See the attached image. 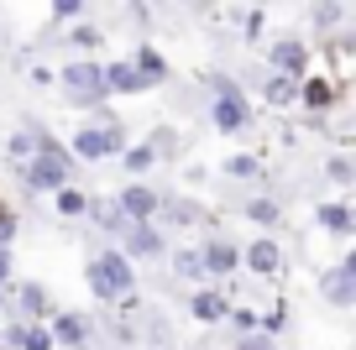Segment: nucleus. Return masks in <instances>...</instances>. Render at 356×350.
<instances>
[{
	"mask_svg": "<svg viewBox=\"0 0 356 350\" xmlns=\"http://www.w3.org/2000/svg\"><path fill=\"white\" fill-rule=\"evenodd\" d=\"M16 178H22L26 199H37V194L53 199L58 188H68L79 178V162H74V152H68V142H58L53 131H37V157L26 167H16Z\"/></svg>",
	"mask_w": 356,
	"mask_h": 350,
	"instance_id": "obj_1",
	"label": "nucleus"
},
{
	"mask_svg": "<svg viewBox=\"0 0 356 350\" xmlns=\"http://www.w3.org/2000/svg\"><path fill=\"white\" fill-rule=\"evenodd\" d=\"M84 283H89V293L100 298V303H111V308H115L121 298H131V293H136V267L121 256V246H105V251L89 256Z\"/></svg>",
	"mask_w": 356,
	"mask_h": 350,
	"instance_id": "obj_2",
	"label": "nucleus"
},
{
	"mask_svg": "<svg viewBox=\"0 0 356 350\" xmlns=\"http://www.w3.org/2000/svg\"><path fill=\"white\" fill-rule=\"evenodd\" d=\"M131 147V136H126L121 121L111 126H79L74 136H68V152H74V162H121V152Z\"/></svg>",
	"mask_w": 356,
	"mask_h": 350,
	"instance_id": "obj_3",
	"label": "nucleus"
},
{
	"mask_svg": "<svg viewBox=\"0 0 356 350\" xmlns=\"http://www.w3.org/2000/svg\"><path fill=\"white\" fill-rule=\"evenodd\" d=\"M100 58H68L63 68H58V89H63L74 105H84V110H95V105H105V78H100Z\"/></svg>",
	"mask_w": 356,
	"mask_h": 350,
	"instance_id": "obj_4",
	"label": "nucleus"
},
{
	"mask_svg": "<svg viewBox=\"0 0 356 350\" xmlns=\"http://www.w3.org/2000/svg\"><path fill=\"white\" fill-rule=\"evenodd\" d=\"M47 314H53V293H47L37 277H16V283H11V319L47 324Z\"/></svg>",
	"mask_w": 356,
	"mask_h": 350,
	"instance_id": "obj_5",
	"label": "nucleus"
},
{
	"mask_svg": "<svg viewBox=\"0 0 356 350\" xmlns=\"http://www.w3.org/2000/svg\"><path fill=\"white\" fill-rule=\"evenodd\" d=\"M267 68L293 78V84H304V78H309V42H304V37H278V42L267 47Z\"/></svg>",
	"mask_w": 356,
	"mask_h": 350,
	"instance_id": "obj_6",
	"label": "nucleus"
},
{
	"mask_svg": "<svg viewBox=\"0 0 356 350\" xmlns=\"http://www.w3.org/2000/svg\"><path fill=\"white\" fill-rule=\"evenodd\" d=\"M210 126L220 136H241L246 126H252V105H246L241 89H236V94H215L210 99Z\"/></svg>",
	"mask_w": 356,
	"mask_h": 350,
	"instance_id": "obj_7",
	"label": "nucleus"
},
{
	"mask_svg": "<svg viewBox=\"0 0 356 350\" xmlns=\"http://www.w3.org/2000/svg\"><path fill=\"white\" fill-rule=\"evenodd\" d=\"M115 204H121V215L131 219V225H152L157 209H163V194H157L152 183H126L121 194H111Z\"/></svg>",
	"mask_w": 356,
	"mask_h": 350,
	"instance_id": "obj_8",
	"label": "nucleus"
},
{
	"mask_svg": "<svg viewBox=\"0 0 356 350\" xmlns=\"http://www.w3.org/2000/svg\"><path fill=\"white\" fill-rule=\"evenodd\" d=\"M47 335H53L58 350H84L89 345V314H79V308H53V314H47Z\"/></svg>",
	"mask_w": 356,
	"mask_h": 350,
	"instance_id": "obj_9",
	"label": "nucleus"
},
{
	"mask_svg": "<svg viewBox=\"0 0 356 350\" xmlns=\"http://www.w3.org/2000/svg\"><path fill=\"white\" fill-rule=\"evenodd\" d=\"M241 267L252 277H278L283 272V246L278 235H252V241L241 246Z\"/></svg>",
	"mask_w": 356,
	"mask_h": 350,
	"instance_id": "obj_10",
	"label": "nucleus"
},
{
	"mask_svg": "<svg viewBox=\"0 0 356 350\" xmlns=\"http://www.w3.org/2000/svg\"><path fill=\"white\" fill-rule=\"evenodd\" d=\"M121 256H126V262H157V256H168V241H163V230H157V225H131V230H126V235H121Z\"/></svg>",
	"mask_w": 356,
	"mask_h": 350,
	"instance_id": "obj_11",
	"label": "nucleus"
},
{
	"mask_svg": "<svg viewBox=\"0 0 356 350\" xmlns=\"http://www.w3.org/2000/svg\"><path fill=\"white\" fill-rule=\"evenodd\" d=\"M0 350H58L47 324H26V319L6 314V329H0Z\"/></svg>",
	"mask_w": 356,
	"mask_h": 350,
	"instance_id": "obj_12",
	"label": "nucleus"
},
{
	"mask_svg": "<svg viewBox=\"0 0 356 350\" xmlns=\"http://www.w3.org/2000/svg\"><path fill=\"white\" fill-rule=\"evenodd\" d=\"M200 256H204L210 283H215V277H236V267H241V246L225 241V235H204V241H200Z\"/></svg>",
	"mask_w": 356,
	"mask_h": 350,
	"instance_id": "obj_13",
	"label": "nucleus"
},
{
	"mask_svg": "<svg viewBox=\"0 0 356 350\" xmlns=\"http://www.w3.org/2000/svg\"><path fill=\"white\" fill-rule=\"evenodd\" d=\"M189 319L194 324H225V319H231V293H220V288H194L189 293Z\"/></svg>",
	"mask_w": 356,
	"mask_h": 350,
	"instance_id": "obj_14",
	"label": "nucleus"
},
{
	"mask_svg": "<svg viewBox=\"0 0 356 350\" xmlns=\"http://www.w3.org/2000/svg\"><path fill=\"white\" fill-rule=\"evenodd\" d=\"M84 219L100 230V235H111L115 246H121V235L131 230V219L121 215V204H115V199H95V194H89V215H84Z\"/></svg>",
	"mask_w": 356,
	"mask_h": 350,
	"instance_id": "obj_15",
	"label": "nucleus"
},
{
	"mask_svg": "<svg viewBox=\"0 0 356 350\" xmlns=\"http://www.w3.org/2000/svg\"><path fill=\"white\" fill-rule=\"evenodd\" d=\"M100 78H105V99H131V94H147L142 89V78H136V68H131V58H111V63L100 68Z\"/></svg>",
	"mask_w": 356,
	"mask_h": 350,
	"instance_id": "obj_16",
	"label": "nucleus"
},
{
	"mask_svg": "<svg viewBox=\"0 0 356 350\" xmlns=\"http://www.w3.org/2000/svg\"><path fill=\"white\" fill-rule=\"evenodd\" d=\"M168 267H173L178 283H189V288H210V272H204L200 246H173V251H168Z\"/></svg>",
	"mask_w": 356,
	"mask_h": 350,
	"instance_id": "obj_17",
	"label": "nucleus"
},
{
	"mask_svg": "<svg viewBox=\"0 0 356 350\" xmlns=\"http://www.w3.org/2000/svg\"><path fill=\"white\" fill-rule=\"evenodd\" d=\"M131 68H136V78H142V89H157V84H168V74H173V68H168V58L157 53L152 42H142L131 53Z\"/></svg>",
	"mask_w": 356,
	"mask_h": 350,
	"instance_id": "obj_18",
	"label": "nucleus"
},
{
	"mask_svg": "<svg viewBox=\"0 0 356 350\" xmlns=\"http://www.w3.org/2000/svg\"><path fill=\"white\" fill-rule=\"evenodd\" d=\"M314 219H320L325 235H356V209L341 204V199H325V204L314 209Z\"/></svg>",
	"mask_w": 356,
	"mask_h": 350,
	"instance_id": "obj_19",
	"label": "nucleus"
},
{
	"mask_svg": "<svg viewBox=\"0 0 356 350\" xmlns=\"http://www.w3.org/2000/svg\"><path fill=\"white\" fill-rule=\"evenodd\" d=\"M320 298L335 308H351L356 303V277H346L341 267H330V272H320Z\"/></svg>",
	"mask_w": 356,
	"mask_h": 350,
	"instance_id": "obj_20",
	"label": "nucleus"
},
{
	"mask_svg": "<svg viewBox=\"0 0 356 350\" xmlns=\"http://www.w3.org/2000/svg\"><path fill=\"white\" fill-rule=\"evenodd\" d=\"M200 219H204V209L194 204V199H163V209H157L152 225L163 230V225H200Z\"/></svg>",
	"mask_w": 356,
	"mask_h": 350,
	"instance_id": "obj_21",
	"label": "nucleus"
},
{
	"mask_svg": "<svg viewBox=\"0 0 356 350\" xmlns=\"http://www.w3.org/2000/svg\"><path fill=\"white\" fill-rule=\"evenodd\" d=\"M37 131H42V126H16V131L6 136V157H11V167H26L37 157Z\"/></svg>",
	"mask_w": 356,
	"mask_h": 350,
	"instance_id": "obj_22",
	"label": "nucleus"
},
{
	"mask_svg": "<svg viewBox=\"0 0 356 350\" xmlns=\"http://www.w3.org/2000/svg\"><path fill=\"white\" fill-rule=\"evenodd\" d=\"M121 167L131 173V183H147V173L157 167V152H152V142H131L121 152Z\"/></svg>",
	"mask_w": 356,
	"mask_h": 350,
	"instance_id": "obj_23",
	"label": "nucleus"
},
{
	"mask_svg": "<svg viewBox=\"0 0 356 350\" xmlns=\"http://www.w3.org/2000/svg\"><path fill=\"white\" fill-rule=\"evenodd\" d=\"M53 215H58V219H84V215H89V194H84L79 183L58 188V194H53Z\"/></svg>",
	"mask_w": 356,
	"mask_h": 350,
	"instance_id": "obj_24",
	"label": "nucleus"
},
{
	"mask_svg": "<svg viewBox=\"0 0 356 350\" xmlns=\"http://www.w3.org/2000/svg\"><path fill=\"white\" fill-rule=\"evenodd\" d=\"M299 105H304V110H330V105H335V84L309 74V78L299 84Z\"/></svg>",
	"mask_w": 356,
	"mask_h": 350,
	"instance_id": "obj_25",
	"label": "nucleus"
},
{
	"mask_svg": "<svg viewBox=\"0 0 356 350\" xmlns=\"http://www.w3.org/2000/svg\"><path fill=\"white\" fill-rule=\"evenodd\" d=\"M111 42V32H105L100 22H79V26H68V47H79V53H95V47H105Z\"/></svg>",
	"mask_w": 356,
	"mask_h": 350,
	"instance_id": "obj_26",
	"label": "nucleus"
},
{
	"mask_svg": "<svg viewBox=\"0 0 356 350\" xmlns=\"http://www.w3.org/2000/svg\"><path fill=\"white\" fill-rule=\"evenodd\" d=\"M262 99H267L273 110H283V105H299V84H293V78H283V74H267Z\"/></svg>",
	"mask_w": 356,
	"mask_h": 350,
	"instance_id": "obj_27",
	"label": "nucleus"
},
{
	"mask_svg": "<svg viewBox=\"0 0 356 350\" xmlns=\"http://www.w3.org/2000/svg\"><path fill=\"white\" fill-rule=\"evenodd\" d=\"M246 219L262 225V230H273L283 219V209H278V199H246Z\"/></svg>",
	"mask_w": 356,
	"mask_h": 350,
	"instance_id": "obj_28",
	"label": "nucleus"
},
{
	"mask_svg": "<svg viewBox=\"0 0 356 350\" xmlns=\"http://www.w3.org/2000/svg\"><path fill=\"white\" fill-rule=\"evenodd\" d=\"M283 329H289V303H283V298H278V303L267 308V314H257V335H267V340H278Z\"/></svg>",
	"mask_w": 356,
	"mask_h": 350,
	"instance_id": "obj_29",
	"label": "nucleus"
},
{
	"mask_svg": "<svg viewBox=\"0 0 356 350\" xmlns=\"http://www.w3.org/2000/svg\"><path fill=\"white\" fill-rule=\"evenodd\" d=\"M47 22L53 26H79L84 22V0H53V6H47Z\"/></svg>",
	"mask_w": 356,
	"mask_h": 350,
	"instance_id": "obj_30",
	"label": "nucleus"
},
{
	"mask_svg": "<svg viewBox=\"0 0 356 350\" xmlns=\"http://www.w3.org/2000/svg\"><path fill=\"white\" fill-rule=\"evenodd\" d=\"M225 178H257L262 173V157H252V152H236V157H225Z\"/></svg>",
	"mask_w": 356,
	"mask_h": 350,
	"instance_id": "obj_31",
	"label": "nucleus"
},
{
	"mask_svg": "<svg viewBox=\"0 0 356 350\" xmlns=\"http://www.w3.org/2000/svg\"><path fill=\"white\" fill-rule=\"evenodd\" d=\"M16 235H22V215H16L11 204H0V251H11Z\"/></svg>",
	"mask_w": 356,
	"mask_h": 350,
	"instance_id": "obj_32",
	"label": "nucleus"
},
{
	"mask_svg": "<svg viewBox=\"0 0 356 350\" xmlns=\"http://www.w3.org/2000/svg\"><path fill=\"white\" fill-rule=\"evenodd\" d=\"M225 324L236 329V340L257 335V308H246V303H231V319H225Z\"/></svg>",
	"mask_w": 356,
	"mask_h": 350,
	"instance_id": "obj_33",
	"label": "nucleus"
},
{
	"mask_svg": "<svg viewBox=\"0 0 356 350\" xmlns=\"http://www.w3.org/2000/svg\"><path fill=\"white\" fill-rule=\"evenodd\" d=\"M262 26H267V11H262V6L241 11V37H246V42H257V37H262Z\"/></svg>",
	"mask_w": 356,
	"mask_h": 350,
	"instance_id": "obj_34",
	"label": "nucleus"
},
{
	"mask_svg": "<svg viewBox=\"0 0 356 350\" xmlns=\"http://www.w3.org/2000/svg\"><path fill=\"white\" fill-rule=\"evenodd\" d=\"M325 173H330L335 183H351V178H356V167H351V157H330V162H325Z\"/></svg>",
	"mask_w": 356,
	"mask_h": 350,
	"instance_id": "obj_35",
	"label": "nucleus"
},
{
	"mask_svg": "<svg viewBox=\"0 0 356 350\" xmlns=\"http://www.w3.org/2000/svg\"><path fill=\"white\" fill-rule=\"evenodd\" d=\"M341 16H346V6H314V11H309V22H314V26H335Z\"/></svg>",
	"mask_w": 356,
	"mask_h": 350,
	"instance_id": "obj_36",
	"label": "nucleus"
},
{
	"mask_svg": "<svg viewBox=\"0 0 356 350\" xmlns=\"http://www.w3.org/2000/svg\"><path fill=\"white\" fill-rule=\"evenodd\" d=\"M231 350H278V340H267V335H246V340H236Z\"/></svg>",
	"mask_w": 356,
	"mask_h": 350,
	"instance_id": "obj_37",
	"label": "nucleus"
},
{
	"mask_svg": "<svg viewBox=\"0 0 356 350\" xmlns=\"http://www.w3.org/2000/svg\"><path fill=\"white\" fill-rule=\"evenodd\" d=\"M11 283H16V256L0 251V288H11Z\"/></svg>",
	"mask_w": 356,
	"mask_h": 350,
	"instance_id": "obj_38",
	"label": "nucleus"
},
{
	"mask_svg": "<svg viewBox=\"0 0 356 350\" xmlns=\"http://www.w3.org/2000/svg\"><path fill=\"white\" fill-rule=\"evenodd\" d=\"M26 78H32V84H58V68L37 63V68H26Z\"/></svg>",
	"mask_w": 356,
	"mask_h": 350,
	"instance_id": "obj_39",
	"label": "nucleus"
},
{
	"mask_svg": "<svg viewBox=\"0 0 356 350\" xmlns=\"http://www.w3.org/2000/svg\"><path fill=\"white\" fill-rule=\"evenodd\" d=\"M210 89H215V94H236V89H241V84H236L231 74H210Z\"/></svg>",
	"mask_w": 356,
	"mask_h": 350,
	"instance_id": "obj_40",
	"label": "nucleus"
},
{
	"mask_svg": "<svg viewBox=\"0 0 356 350\" xmlns=\"http://www.w3.org/2000/svg\"><path fill=\"white\" fill-rule=\"evenodd\" d=\"M341 272H346V277H356V246H351V251L341 256Z\"/></svg>",
	"mask_w": 356,
	"mask_h": 350,
	"instance_id": "obj_41",
	"label": "nucleus"
},
{
	"mask_svg": "<svg viewBox=\"0 0 356 350\" xmlns=\"http://www.w3.org/2000/svg\"><path fill=\"white\" fill-rule=\"evenodd\" d=\"M11 314V288H0V319Z\"/></svg>",
	"mask_w": 356,
	"mask_h": 350,
	"instance_id": "obj_42",
	"label": "nucleus"
}]
</instances>
